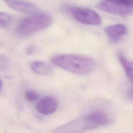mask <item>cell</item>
I'll use <instances>...</instances> for the list:
<instances>
[{
	"label": "cell",
	"mask_w": 133,
	"mask_h": 133,
	"mask_svg": "<svg viewBox=\"0 0 133 133\" xmlns=\"http://www.w3.org/2000/svg\"><path fill=\"white\" fill-rule=\"evenodd\" d=\"M51 61L55 65L78 75L89 74L97 66L96 62L93 58L81 55H57L52 57Z\"/></svg>",
	"instance_id": "6da1fadb"
},
{
	"label": "cell",
	"mask_w": 133,
	"mask_h": 133,
	"mask_svg": "<svg viewBox=\"0 0 133 133\" xmlns=\"http://www.w3.org/2000/svg\"><path fill=\"white\" fill-rule=\"evenodd\" d=\"M110 121V118L105 113L96 111L61 125L54 131L60 133L82 132L105 125Z\"/></svg>",
	"instance_id": "7a4b0ae2"
},
{
	"label": "cell",
	"mask_w": 133,
	"mask_h": 133,
	"mask_svg": "<svg viewBox=\"0 0 133 133\" xmlns=\"http://www.w3.org/2000/svg\"><path fill=\"white\" fill-rule=\"evenodd\" d=\"M51 22L49 14L37 12L22 19L18 25L17 32L21 36H29L47 29Z\"/></svg>",
	"instance_id": "3957f363"
},
{
	"label": "cell",
	"mask_w": 133,
	"mask_h": 133,
	"mask_svg": "<svg viewBox=\"0 0 133 133\" xmlns=\"http://www.w3.org/2000/svg\"><path fill=\"white\" fill-rule=\"evenodd\" d=\"M69 11L72 16L82 23L96 26L100 25L101 23L99 15L90 9L72 7L69 8Z\"/></svg>",
	"instance_id": "277c9868"
},
{
	"label": "cell",
	"mask_w": 133,
	"mask_h": 133,
	"mask_svg": "<svg viewBox=\"0 0 133 133\" xmlns=\"http://www.w3.org/2000/svg\"><path fill=\"white\" fill-rule=\"evenodd\" d=\"M97 8L113 15L125 16L133 11L131 8L119 0H107L97 5Z\"/></svg>",
	"instance_id": "5b68a950"
},
{
	"label": "cell",
	"mask_w": 133,
	"mask_h": 133,
	"mask_svg": "<svg viewBox=\"0 0 133 133\" xmlns=\"http://www.w3.org/2000/svg\"><path fill=\"white\" fill-rule=\"evenodd\" d=\"M7 5L11 9L18 11L24 12L35 14L38 12V8L34 3L22 1L6 0Z\"/></svg>",
	"instance_id": "8992f818"
},
{
	"label": "cell",
	"mask_w": 133,
	"mask_h": 133,
	"mask_svg": "<svg viewBox=\"0 0 133 133\" xmlns=\"http://www.w3.org/2000/svg\"><path fill=\"white\" fill-rule=\"evenodd\" d=\"M58 108V102L52 97H45L36 105V110L44 115H49L55 112Z\"/></svg>",
	"instance_id": "52a82bcc"
},
{
	"label": "cell",
	"mask_w": 133,
	"mask_h": 133,
	"mask_svg": "<svg viewBox=\"0 0 133 133\" xmlns=\"http://www.w3.org/2000/svg\"><path fill=\"white\" fill-rule=\"evenodd\" d=\"M126 26L123 24H116L107 26L104 29L105 33L111 40L117 41L126 32Z\"/></svg>",
	"instance_id": "ba28073f"
},
{
	"label": "cell",
	"mask_w": 133,
	"mask_h": 133,
	"mask_svg": "<svg viewBox=\"0 0 133 133\" xmlns=\"http://www.w3.org/2000/svg\"><path fill=\"white\" fill-rule=\"evenodd\" d=\"M30 66L33 72L40 75H48L52 71V68L48 63L42 61H33Z\"/></svg>",
	"instance_id": "9c48e42d"
},
{
	"label": "cell",
	"mask_w": 133,
	"mask_h": 133,
	"mask_svg": "<svg viewBox=\"0 0 133 133\" xmlns=\"http://www.w3.org/2000/svg\"><path fill=\"white\" fill-rule=\"evenodd\" d=\"M118 60L129 81L133 82V62L127 59L123 54H119Z\"/></svg>",
	"instance_id": "30bf717a"
},
{
	"label": "cell",
	"mask_w": 133,
	"mask_h": 133,
	"mask_svg": "<svg viewBox=\"0 0 133 133\" xmlns=\"http://www.w3.org/2000/svg\"><path fill=\"white\" fill-rule=\"evenodd\" d=\"M25 97L29 101L32 102L37 100L39 98V96L36 91L29 90L25 92Z\"/></svg>",
	"instance_id": "8fae6325"
},
{
	"label": "cell",
	"mask_w": 133,
	"mask_h": 133,
	"mask_svg": "<svg viewBox=\"0 0 133 133\" xmlns=\"http://www.w3.org/2000/svg\"><path fill=\"white\" fill-rule=\"evenodd\" d=\"M11 21V18L8 14L0 12V26H6L9 24Z\"/></svg>",
	"instance_id": "7c38bea8"
},
{
	"label": "cell",
	"mask_w": 133,
	"mask_h": 133,
	"mask_svg": "<svg viewBox=\"0 0 133 133\" xmlns=\"http://www.w3.org/2000/svg\"><path fill=\"white\" fill-rule=\"evenodd\" d=\"M9 65L8 59L2 54H0V71H3L7 68Z\"/></svg>",
	"instance_id": "4fadbf2b"
},
{
	"label": "cell",
	"mask_w": 133,
	"mask_h": 133,
	"mask_svg": "<svg viewBox=\"0 0 133 133\" xmlns=\"http://www.w3.org/2000/svg\"><path fill=\"white\" fill-rule=\"evenodd\" d=\"M35 49V47L33 45H29L28 46V47L26 49V52L28 54V55H31L34 52Z\"/></svg>",
	"instance_id": "5bb4252c"
},
{
	"label": "cell",
	"mask_w": 133,
	"mask_h": 133,
	"mask_svg": "<svg viewBox=\"0 0 133 133\" xmlns=\"http://www.w3.org/2000/svg\"><path fill=\"white\" fill-rule=\"evenodd\" d=\"M127 97L129 100L133 101V86L131 87L128 90L127 94Z\"/></svg>",
	"instance_id": "9a60e30c"
},
{
	"label": "cell",
	"mask_w": 133,
	"mask_h": 133,
	"mask_svg": "<svg viewBox=\"0 0 133 133\" xmlns=\"http://www.w3.org/2000/svg\"><path fill=\"white\" fill-rule=\"evenodd\" d=\"M127 6L133 8V0H119Z\"/></svg>",
	"instance_id": "2e32d148"
},
{
	"label": "cell",
	"mask_w": 133,
	"mask_h": 133,
	"mask_svg": "<svg viewBox=\"0 0 133 133\" xmlns=\"http://www.w3.org/2000/svg\"><path fill=\"white\" fill-rule=\"evenodd\" d=\"M2 86H3V83H2V81L0 79V90L2 88Z\"/></svg>",
	"instance_id": "e0dca14e"
}]
</instances>
